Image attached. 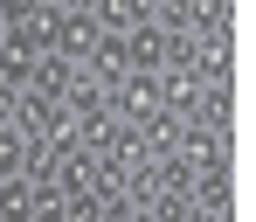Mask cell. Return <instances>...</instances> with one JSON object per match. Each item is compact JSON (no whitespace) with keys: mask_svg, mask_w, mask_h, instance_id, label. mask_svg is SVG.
Returning a JSON list of instances; mask_svg holds the SVG:
<instances>
[{"mask_svg":"<svg viewBox=\"0 0 256 222\" xmlns=\"http://www.w3.org/2000/svg\"><path fill=\"white\" fill-rule=\"evenodd\" d=\"M14 174H21V132L0 125V180H14Z\"/></svg>","mask_w":256,"mask_h":222,"instance_id":"obj_1","label":"cell"}]
</instances>
